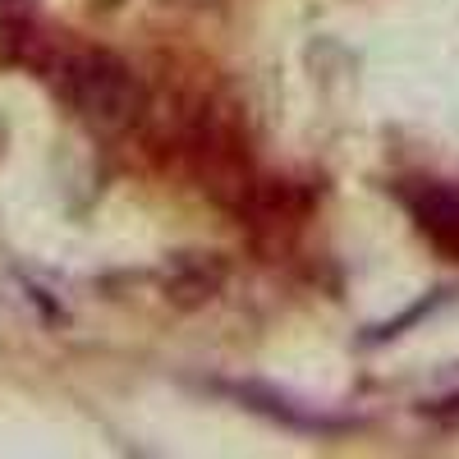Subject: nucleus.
<instances>
[{
    "label": "nucleus",
    "instance_id": "f257e3e1",
    "mask_svg": "<svg viewBox=\"0 0 459 459\" xmlns=\"http://www.w3.org/2000/svg\"><path fill=\"white\" fill-rule=\"evenodd\" d=\"M56 88L69 101V110L83 115L92 129H125L143 110L134 74L106 51H69L56 65Z\"/></svg>",
    "mask_w": 459,
    "mask_h": 459
},
{
    "label": "nucleus",
    "instance_id": "f03ea898",
    "mask_svg": "<svg viewBox=\"0 0 459 459\" xmlns=\"http://www.w3.org/2000/svg\"><path fill=\"white\" fill-rule=\"evenodd\" d=\"M423 230L450 253H459V194H450V188H441V194H432L423 203Z\"/></svg>",
    "mask_w": 459,
    "mask_h": 459
}]
</instances>
